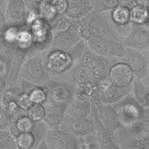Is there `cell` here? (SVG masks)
<instances>
[{"mask_svg":"<svg viewBox=\"0 0 149 149\" xmlns=\"http://www.w3.org/2000/svg\"><path fill=\"white\" fill-rule=\"evenodd\" d=\"M92 109V103L89 97L74 94L72 102L66 113L75 117L88 118Z\"/></svg>","mask_w":149,"mask_h":149,"instance_id":"obj_21","label":"cell"},{"mask_svg":"<svg viewBox=\"0 0 149 149\" xmlns=\"http://www.w3.org/2000/svg\"><path fill=\"white\" fill-rule=\"evenodd\" d=\"M95 105L98 109L100 118L109 134L113 138L115 133L121 126L119 114L116 109L112 104L99 103Z\"/></svg>","mask_w":149,"mask_h":149,"instance_id":"obj_16","label":"cell"},{"mask_svg":"<svg viewBox=\"0 0 149 149\" xmlns=\"http://www.w3.org/2000/svg\"><path fill=\"white\" fill-rule=\"evenodd\" d=\"M8 131L15 137L16 138L21 133L20 132V131L19 130V129H17L16 124H15V122H13L11 124Z\"/></svg>","mask_w":149,"mask_h":149,"instance_id":"obj_39","label":"cell"},{"mask_svg":"<svg viewBox=\"0 0 149 149\" xmlns=\"http://www.w3.org/2000/svg\"><path fill=\"white\" fill-rule=\"evenodd\" d=\"M134 75L126 63L118 62L114 64L111 68L108 79L110 83L120 87H126L130 86L133 82Z\"/></svg>","mask_w":149,"mask_h":149,"instance_id":"obj_18","label":"cell"},{"mask_svg":"<svg viewBox=\"0 0 149 149\" xmlns=\"http://www.w3.org/2000/svg\"><path fill=\"white\" fill-rule=\"evenodd\" d=\"M136 5L147 6L149 5V0H134Z\"/></svg>","mask_w":149,"mask_h":149,"instance_id":"obj_42","label":"cell"},{"mask_svg":"<svg viewBox=\"0 0 149 149\" xmlns=\"http://www.w3.org/2000/svg\"><path fill=\"white\" fill-rule=\"evenodd\" d=\"M86 42L92 51L106 57L123 58L127 52V47L122 41L110 37H92Z\"/></svg>","mask_w":149,"mask_h":149,"instance_id":"obj_5","label":"cell"},{"mask_svg":"<svg viewBox=\"0 0 149 149\" xmlns=\"http://www.w3.org/2000/svg\"><path fill=\"white\" fill-rule=\"evenodd\" d=\"M146 57L148 59V72L149 73V52H147V54L146 55Z\"/></svg>","mask_w":149,"mask_h":149,"instance_id":"obj_45","label":"cell"},{"mask_svg":"<svg viewBox=\"0 0 149 149\" xmlns=\"http://www.w3.org/2000/svg\"><path fill=\"white\" fill-rule=\"evenodd\" d=\"M147 10H148V23H149V5L148 6H147Z\"/></svg>","mask_w":149,"mask_h":149,"instance_id":"obj_46","label":"cell"},{"mask_svg":"<svg viewBox=\"0 0 149 149\" xmlns=\"http://www.w3.org/2000/svg\"><path fill=\"white\" fill-rule=\"evenodd\" d=\"M113 59L115 64L118 62L127 64L134 75L140 79H144L148 73V59L142 51L127 47V52L124 57H114Z\"/></svg>","mask_w":149,"mask_h":149,"instance_id":"obj_9","label":"cell"},{"mask_svg":"<svg viewBox=\"0 0 149 149\" xmlns=\"http://www.w3.org/2000/svg\"><path fill=\"white\" fill-rule=\"evenodd\" d=\"M9 26L6 16L2 12H0V33L1 34L4 33L8 29Z\"/></svg>","mask_w":149,"mask_h":149,"instance_id":"obj_38","label":"cell"},{"mask_svg":"<svg viewBox=\"0 0 149 149\" xmlns=\"http://www.w3.org/2000/svg\"><path fill=\"white\" fill-rule=\"evenodd\" d=\"M15 54L13 44L0 38V73L6 80L9 77Z\"/></svg>","mask_w":149,"mask_h":149,"instance_id":"obj_20","label":"cell"},{"mask_svg":"<svg viewBox=\"0 0 149 149\" xmlns=\"http://www.w3.org/2000/svg\"><path fill=\"white\" fill-rule=\"evenodd\" d=\"M78 20L71 19L65 14L57 15L48 22L52 32L67 30L77 24Z\"/></svg>","mask_w":149,"mask_h":149,"instance_id":"obj_25","label":"cell"},{"mask_svg":"<svg viewBox=\"0 0 149 149\" xmlns=\"http://www.w3.org/2000/svg\"><path fill=\"white\" fill-rule=\"evenodd\" d=\"M59 129L69 132L79 137L86 136L95 131L94 122L88 118H79L65 114Z\"/></svg>","mask_w":149,"mask_h":149,"instance_id":"obj_13","label":"cell"},{"mask_svg":"<svg viewBox=\"0 0 149 149\" xmlns=\"http://www.w3.org/2000/svg\"><path fill=\"white\" fill-rule=\"evenodd\" d=\"M8 87V83L7 80L3 78L2 76L1 75L0 77V90L1 94L3 93V91L6 89Z\"/></svg>","mask_w":149,"mask_h":149,"instance_id":"obj_40","label":"cell"},{"mask_svg":"<svg viewBox=\"0 0 149 149\" xmlns=\"http://www.w3.org/2000/svg\"><path fill=\"white\" fill-rule=\"evenodd\" d=\"M42 105L45 109V115L42 120L48 128L59 129V126L63 120L68 107L48 102H45Z\"/></svg>","mask_w":149,"mask_h":149,"instance_id":"obj_19","label":"cell"},{"mask_svg":"<svg viewBox=\"0 0 149 149\" xmlns=\"http://www.w3.org/2000/svg\"><path fill=\"white\" fill-rule=\"evenodd\" d=\"M130 19L132 23L142 24L148 23V14L147 6L135 5L130 9Z\"/></svg>","mask_w":149,"mask_h":149,"instance_id":"obj_27","label":"cell"},{"mask_svg":"<svg viewBox=\"0 0 149 149\" xmlns=\"http://www.w3.org/2000/svg\"><path fill=\"white\" fill-rule=\"evenodd\" d=\"M27 55L26 51L15 47V54L7 80L8 87H13L17 84L22 66L27 58Z\"/></svg>","mask_w":149,"mask_h":149,"instance_id":"obj_23","label":"cell"},{"mask_svg":"<svg viewBox=\"0 0 149 149\" xmlns=\"http://www.w3.org/2000/svg\"><path fill=\"white\" fill-rule=\"evenodd\" d=\"M122 42L127 47L140 51L149 49V23L142 24L132 23L130 32Z\"/></svg>","mask_w":149,"mask_h":149,"instance_id":"obj_11","label":"cell"},{"mask_svg":"<svg viewBox=\"0 0 149 149\" xmlns=\"http://www.w3.org/2000/svg\"><path fill=\"white\" fill-rule=\"evenodd\" d=\"M81 39L79 34L77 24L67 30L53 32L52 45L48 49L67 51Z\"/></svg>","mask_w":149,"mask_h":149,"instance_id":"obj_15","label":"cell"},{"mask_svg":"<svg viewBox=\"0 0 149 149\" xmlns=\"http://www.w3.org/2000/svg\"><path fill=\"white\" fill-rule=\"evenodd\" d=\"M30 99L34 104H43L47 100V94L44 88L37 86L29 93Z\"/></svg>","mask_w":149,"mask_h":149,"instance_id":"obj_33","label":"cell"},{"mask_svg":"<svg viewBox=\"0 0 149 149\" xmlns=\"http://www.w3.org/2000/svg\"><path fill=\"white\" fill-rule=\"evenodd\" d=\"M51 4L57 15L66 13L68 8V3L66 0H52Z\"/></svg>","mask_w":149,"mask_h":149,"instance_id":"obj_36","label":"cell"},{"mask_svg":"<svg viewBox=\"0 0 149 149\" xmlns=\"http://www.w3.org/2000/svg\"><path fill=\"white\" fill-rule=\"evenodd\" d=\"M110 24L120 35L125 38L129 33L132 22L130 8L124 5H120L112 10Z\"/></svg>","mask_w":149,"mask_h":149,"instance_id":"obj_14","label":"cell"},{"mask_svg":"<svg viewBox=\"0 0 149 149\" xmlns=\"http://www.w3.org/2000/svg\"><path fill=\"white\" fill-rule=\"evenodd\" d=\"M47 94L45 102L67 107L72 101L74 93L69 86L51 79L42 86Z\"/></svg>","mask_w":149,"mask_h":149,"instance_id":"obj_7","label":"cell"},{"mask_svg":"<svg viewBox=\"0 0 149 149\" xmlns=\"http://www.w3.org/2000/svg\"><path fill=\"white\" fill-rule=\"evenodd\" d=\"M16 139L18 148L30 149L33 148L34 147L35 140L31 132L22 133L16 138Z\"/></svg>","mask_w":149,"mask_h":149,"instance_id":"obj_30","label":"cell"},{"mask_svg":"<svg viewBox=\"0 0 149 149\" xmlns=\"http://www.w3.org/2000/svg\"><path fill=\"white\" fill-rule=\"evenodd\" d=\"M18 148L16 138L8 131L0 130V149Z\"/></svg>","mask_w":149,"mask_h":149,"instance_id":"obj_29","label":"cell"},{"mask_svg":"<svg viewBox=\"0 0 149 149\" xmlns=\"http://www.w3.org/2000/svg\"><path fill=\"white\" fill-rule=\"evenodd\" d=\"M120 5H124L128 7H129L130 9L136 5L134 0H119Z\"/></svg>","mask_w":149,"mask_h":149,"instance_id":"obj_41","label":"cell"},{"mask_svg":"<svg viewBox=\"0 0 149 149\" xmlns=\"http://www.w3.org/2000/svg\"><path fill=\"white\" fill-rule=\"evenodd\" d=\"M77 30L81 38L86 41L92 37H110L122 42L125 38L114 30L103 12L95 9L78 20Z\"/></svg>","mask_w":149,"mask_h":149,"instance_id":"obj_1","label":"cell"},{"mask_svg":"<svg viewBox=\"0 0 149 149\" xmlns=\"http://www.w3.org/2000/svg\"><path fill=\"white\" fill-rule=\"evenodd\" d=\"M27 115L34 122L42 120L45 115V109L42 104H33L27 110Z\"/></svg>","mask_w":149,"mask_h":149,"instance_id":"obj_32","label":"cell"},{"mask_svg":"<svg viewBox=\"0 0 149 149\" xmlns=\"http://www.w3.org/2000/svg\"><path fill=\"white\" fill-rule=\"evenodd\" d=\"M112 105L119 114L122 126L129 127L136 121L143 119V107L132 94H128Z\"/></svg>","mask_w":149,"mask_h":149,"instance_id":"obj_6","label":"cell"},{"mask_svg":"<svg viewBox=\"0 0 149 149\" xmlns=\"http://www.w3.org/2000/svg\"><path fill=\"white\" fill-rule=\"evenodd\" d=\"M81 60L88 66L102 81L108 80L111 68L114 65L113 58L106 57L92 51L87 46Z\"/></svg>","mask_w":149,"mask_h":149,"instance_id":"obj_8","label":"cell"},{"mask_svg":"<svg viewBox=\"0 0 149 149\" xmlns=\"http://www.w3.org/2000/svg\"><path fill=\"white\" fill-rule=\"evenodd\" d=\"M5 15L10 27L18 29L28 25V12L24 0H8Z\"/></svg>","mask_w":149,"mask_h":149,"instance_id":"obj_12","label":"cell"},{"mask_svg":"<svg viewBox=\"0 0 149 149\" xmlns=\"http://www.w3.org/2000/svg\"><path fill=\"white\" fill-rule=\"evenodd\" d=\"M13 122H15L17 129L21 133L31 132L35 124V122L27 115L21 116L16 120Z\"/></svg>","mask_w":149,"mask_h":149,"instance_id":"obj_31","label":"cell"},{"mask_svg":"<svg viewBox=\"0 0 149 149\" xmlns=\"http://www.w3.org/2000/svg\"><path fill=\"white\" fill-rule=\"evenodd\" d=\"M127 127L136 138L149 144V120L141 119Z\"/></svg>","mask_w":149,"mask_h":149,"instance_id":"obj_26","label":"cell"},{"mask_svg":"<svg viewBox=\"0 0 149 149\" xmlns=\"http://www.w3.org/2000/svg\"><path fill=\"white\" fill-rule=\"evenodd\" d=\"M133 95L138 102L143 107H149V91L141 81L140 79L134 76L133 84Z\"/></svg>","mask_w":149,"mask_h":149,"instance_id":"obj_24","label":"cell"},{"mask_svg":"<svg viewBox=\"0 0 149 149\" xmlns=\"http://www.w3.org/2000/svg\"><path fill=\"white\" fill-rule=\"evenodd\" d=\"M147 115H148V117H149V108H147Z\"/></svg>","mask_w":149,"mask_h":149,"instance_id":"obj_47","label":"cell"},{"mask_svg":"<svg viewBox=\"0 0 149 149\" xmlns=\"http://www.w3.org/2000/svg\"><path fill=\"white\" fill-rule=\"evenodd\" d=\"M13 122L10 113L3 108H1L0 112V130H8Z\"/></svg>","mask_w":149,"mask_h":149,"instance_id":"obj_34","label":"cell"},{"mask_svg":"<svg viewBox=\"0 0 149 149\" xmlns=\"http://www.w3.org/2000/svg\"><path fill=\"white\" fill-rule=\"evenodd\" d=\"M37 2L40 5H44V4H47L49 3V2H50L51 0H36Z\"/></svg>","mask_w":149,"mask_h":149,"instance_id":"obj_44","label":"cell"},{"mask_svg":"<svg viewBox=\"0 0 149 149\" xmlns=\"http://www.w3.org/2000/svg\"><path fill=\"white\" fill-rule=\"evenodd\" d=\"M52 79L63 83L69 86L72 88L78 83H91L97 84L102 81V80L93 73L88 66L81 59L68 72Z\"/></svg>","mask_w":149,"mask_h":149,"instance_id":"obj_4","label":"cell"},{"mask_svg":"<svg viewBox=\"0 0 149 149\" xmlns=\"http://www.w3.org/2000/svg\"><path fill=\"white\" fill-rule=\"evenodd\" d=\"M101 12L105 10H113L120 5L119 0H100Z\"/></svg>","mask_w":149,"mask_h":149,"instance_id":"obj_37","label":"cell"},{"mask_svg":"<svg viewBox=\"0 0 149 149\" xmlns=\"http://www.w3.org/2000/svg\"><path fill=\"white\" fill-rule=\"evenodd\" d=\"M66 1L68 8L65 15L73 19H81L94 9V3L90 0Z\"/></svg>","mask_w":149,"mask_h":149,"instance_id":"obj_22","label":"cell"},{"mask_svg":"<svg viewBox=\"0 0 149 149\" xmlns=\"http://www.w3.org/2000/svg\"><path fill=\"white\" fill-rule=\"evenodd\" d=\"M16 102L19 107L24 110H27L34 104L30 99L29 93L23 91H21L17 95Z\"/></svg>","mask_w":149,"mask_h":149,"instance_id":"obj_35","label":"cell"},{"mask_svg":"<svg viewBox=\"0 0 149 149\" xmlns=\"http://www.w3.org/2000/svg\"><path fill=\"white\" fill-rule=\"evenodd\" d=\"M93 3H94V2H95V0H90Z\"/></svg>","mask_w":149,"mask_h":149,"instance_id":"obj_48","label":"cell"},{"mask_svg":"<svg viewBox=\"0 0 149 149\" xmlns=\"http://www.w3.org/2000/svg\"><path fill=\"white\" fill-rule=\"evenodd\" d=\"M48 129V127L47 125L43 120L35 122L34 127L31 132L33 134L35 140L33 148H37L41 141L45 139Z\"/></svg>","mask_w":149,"mask_h":149,"instance_id":"obj_28","label":"cell"},{"mask_svg":"<svg viewBox=\"0 0 149 149\" xmlns=\"http://www.w3.org/2000/svg\"><path fill=\"white\" fill-rule=\"evenodd\" d=\"M42 55L45 68L51 79L66 73L76 63L68 51L48 49Z\"/></svg>","mask_w":149,"mask_h":149,"instance_id":"obj_2","label":"cell"},{"mask_svg":"<svg viewBox=\"0 0 149 149\" xmlns=\"http://www.w3.org/2000/svg\"><path fill=\"white\" fill-rule=\"evenodd\" d=\"M37 148H38V149H39V148H48V149L45 139H43V140L41 141V142L39 144V145H38V146L37 147Z\"/></svg>","mask_w":149,"mask_h":149,"instance_id":"obj_43","label":"cell"},{"mask_svg":"<svg viewBox=\"0 0 149 149\" xmlns=\"http://www.w3.org/2000/svg\"><path fill=\"white\" fill-rule=\"evenodd\" d=\"M19 77L41 86L51 79L45 68L42 53L26 58Z\"/></svg>","mask_w":149,"mask_h":149,"instance_id":"obj_3","label":"cell"},{"mask_svg":"<svg viewBox=\"0 0 149 149\" xmlns=\"http://www.w3.org/2000/svg\"><path fill=\"white\" fill-rule=\"evenodd\" d=\"M45 140L48 149L79 148V137L59 129L48 128Z\"/></svg>","mask_w":149,"mask_h":149,"instance_id":"obj_10","label":"cell"},{"mask_svg":"<svg viewBox=\"0 0 149 149\" xmlns=\"http://www.w3.org/2000/svg\"><path fill=\"white\" fill-rule=\"evenodd\" d=\"M91 103L92 109L90 113L91 119L95 125V132L100 148H119V147L114 143L112 138L108 133L100 118L96 105L93 102H91Z\"/></svg>","mask_w":149,"mask_h":149,"instance_id":"obj_17","label":"cell"}]
</instances>
